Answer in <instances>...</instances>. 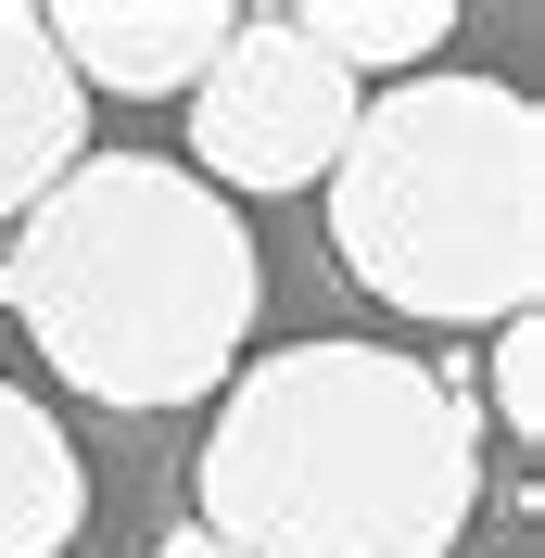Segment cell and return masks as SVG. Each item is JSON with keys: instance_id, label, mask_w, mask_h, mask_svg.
<instances>
[{"instance_id": "5", "label": "cell", "mask_w": 545, "mask_h": 558, "mask_svg": "<svg viewBox=\"0 0 545 558\" xmlns=\"http://www.w3.org/2000/svg\"><path fill=\"white\" fill-rule=\"evenodd\" d=\"M229 0H64L51 13V51H64L76 89H114V102H178L204 89V64L229 51Z\"/></svg>"}, {"instance_id": "8", "label": "cell", "mask_w": 545, "mask_h": 558, "mask_svg": "<svg viewBox=\"0 0 545 558\" xmlns=\"http://www.w3.org/2000/svg\"><path fill=\"white\" fill-rule=\"evenodd\" d=\"M279 26L305 38L330 76H355V89H393V76H432L444 38H457V0H305V13H279Z\"/></svg>"}, {"instance_id": "3", "label": "cell", "mask_w": 545, "mask_h": 558, "mask_svg": "<svg viewBox=\"0 0 545 558\" xmlns=\"http://www.w3.org/2000/svg\"><path fill=\"white\" fill-rule=\"evenodd\" d=\"M330 254L432 330H508L545 292V114L508 76H393L330 153Z\"/></svg>"}, {"instance_id": "2", "label": "cell", "mask_w": 545, "mask_h": 558, "mask_svg": "<svg viewBox=\"0 0 545 558\" xmlns=\"http://www.w3.org/2000/svg\"><path fill=\"white\" fill-rule=\"evenodd\" d=\"M0 305L89 407H191L229 393L267 267L254 229L178 153H76V178H51L13 216Z\"/></svg>"}, {"instance_id": "10", "label": "cell", "mask_w": 545, "mask_h": 558, "mask_svg": "<svg viewBox=\"0 0 545 558\" xmlns=\"http://www.w3.org/2000/svg\"><path fill=\"white\" fill-rule=\"evenodd\" d=\"M153 558H241V546H216V533L191 521V533H166V546H153Z\"/></svg>"}, {"instance_id": "7", "label": "cell", "mask_w": 545, "mask_h": 558, "mask_svg": "<svg viewBox=\"0 0 545 558\" xmlns=\"http://www.w3.org/2000/svg\"><path fill=\"white\" fill-rule=\"evenodd\" d=\"M76 521H89L76 432L38 407L26 381H0V558H64Z\"/></svg>"}, {"instance_id": "9", "label": "cell", "mask_w": 545, "mask_h": 558, "mask_svg": "<svg viewBox=\"0 0 545 558\" xmlns=\"http://www.w3.org/2000/svg\"><path fill=\"white\" fill-rule=\"evenodd\" d=\"M495 432H508V445L545 432V330H533V317L495 330Z\"/></svg>"}, {"instance_id": "1", "label": "cell", "mask_w": 545, "mask_h": 558, "mask_svg": "<svg viewBox=\"0 0 545 558\" xmlns=\"http://www.w3.org/2000/svg\"><path fill=\"white\" fill-rule=\"evenodd\" d=\"M482 508V393L407 343H279L204 432V533L241 558H444Z\"/></svg>"}, {"instance_id": "4", "label": "cell", "mask_w": 545, "mask_h": 558, "mask_svg": "<svg viewBox=\"0 0 545 558\" xmlns=\"http://www.w3.org/2000/svg\"><path fill=\"white\" fill-rule=\"evenodd\" d=\"M355 102H368V89L330 76L279 13H241L229 51H216L204 89H191V178H204L216 204H229V191H305V178H330Z\"/></svg>"}, {"instance_id": "6", "label": "cell", "mask_w": 545, "mask_h": 558, "mask_svg": "<svg viewBox=\"0 0 545 558\" xmlns=\"http://www.w3.org/2000/svg\"><path fill=\"white\" fill-rule=\"evenodd\" d=\"M76 153H89V89H76L64 51H51V13L0 0V229H13L51 178H76Z\"/></svg>"}]
</instances>
